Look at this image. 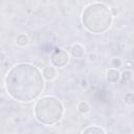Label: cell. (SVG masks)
Returning a JSON list of instances; mask_svg holds the SVG:
<instances>
[{
	"instance_id": "obj_11",
	"label": "cell",
	"mask_w": 134,
	"mask_h": 134,
	"mask_svg": "<svg viewBox=\"0 0 134 134\" xmlns=\"http://www.w3.org/2000/svg\"><path fill=\"white\" fill-rule=\"evenodd\" d=\"M124 100L128 105H133L134 104V93L133 92H128L124 96Z\"/></svg>"
},
{
	"instance_id": "obj_5",
	"label": "cell",
	"mask_w": 134,
	"mask_h": 134,
	"mask_svg": "<svg viewBox=\"0 0 134 134\" xmlns=\"http://www.w3.org/2000/svg\"><path fill=\"white\" fill-rule=\"evenodd\" d=\"M120 77H121V75H120V73L117 69H112L111 68L107 71V81L109 83H112V84L117 83L120 80Z\"/></svg>"
},
{
	"instance_id": "obj_10",
	"label": "cell",
	"mask_w": 134,
	"mask_h": 134,
	"mask_svg": "<svg viewBox=\"0 0 134 134\" xmlns=\"http://www.w3.org/2000/svg\"><path fill=\"white\" fill-rule=\"evenodd\" d=\"M77 109L81 113H87V112L90 111V106L87 102H81L77 106Z\"/></svg>"
},
{
	"instance_id": "obj_15",
	"label": "cell",
	"mask_w": 134,
	"mask_h": 134,
	"mask_svg": "<svg viewBox=\"0 0 134 134\" xmlns=\"http://www.w3.org/2000/svg\"><path fill=\"white\" fill-rule=\"evenodd\" d=\"M132 134H134V133H132Z\"/></svg>"
},
{
	"instance_id": "obj_3",
	"label": "cell",
	"mask_w": 134,
	"mask_h": 134,
	"mask_svg": "<svg viewBox=\"0 0 134 134\" xmlns=\"http://www.w3.org/2000/svg\"><path fill=\"white\" fill-rule=\"evenodd\" d=\"M64 107L62 102L54 96H44L35 106L36 118L44 125H54L62 117Z\"/></svg>"
},
{
	"instance_id": "obj_13",
	"label": "cell",
	"mask_w": 134,
	"mask_h": 134,
	"mask_svg": "<svg viewBox=\"0 0 134 134\" xmlns=\"http://www.w3.org/2000/svg\"><path fill=\"white\" fill-rule=\"evenodd\" d=\"M130 77H131V73H130L129 71H125V72L122 73V75H121L120 79H122V81L125 82V81H127V80L130 79Z\"/></svg>"
},
{
	"instance_id": "obj_4",
	"label": "cell",
	"mask_w": 134,
	"mask_h": 134,
	"mask_svg": "<svg viewBox=\"0 0 134 134\" xmlns=\"http://www.w3.org/2000/svg\"><path fill=\"white\" fill-rule=\"evenodd\" d=\"M50 61L55 67H64L69 61V55L64 49L55 48L50 55Z\"/></svg>"
},
{
	"instance_id": "obj_9",
	"label": "cell",
	"mask_w": 134,
	"mask_h": 134,
	"mask_svg": "<svg viewBox=\"0 0 134 134\" xmlns=\"http://www.w3.org/2000/svg\"><path fill=\"white\" fill-rule=\"evenodd\" d=\"M16 43L19 45V46H26L28 44V38L26 35L24 34H20L17 39H16Z\"/></svg>"
},
{
	"instance_id": "obj_1",
	"label": "cell",
	"mask_w": 134,
	"mask_h": 134,
	"mask_svg": "<svg viewBox=\"0 0 134 134\" xmlns=\"http://www.w3.org/2000/svg\"><path fill=\"white\" fill-rule=\"evenodd\" d=\"M7 93L16 100L30 102L37 98L44 89V77L37 66L29 63L15 65L6 74Z\"/></svg>"
},
{
	"instance_id": "obj_14",
	"label": "cell",
	"mask_w": 134,
	"mask_h": 134,
	"mask_svg": "<svg viewBox=\"0 0 134 134\" xmlns=\"http://www.w3.org/2000/svg\"><path fill=\"white\" fill-rule=\"evenodd\" d=\"M109 134H114V133H112V132H110V133H109Z\"/></svg>"
},
{
	"instance_id": "obj_7",
	"label": "cell",
	"mask_w": 134,
	"mask_h": 134,
	"mask_svg": "<svg viewBox=\"0 0 134 134\" xmlns=\"http://www.w3.org/2000/svg\"><path fill=\"white\" fill-rule=\"evenodd\" d=\"M43 77L45 79V80H47V81H52V80H54L55 77H57V71H55V69L53 68V67H51V66H47V67H45L44 69H43Z\"/></svg>"
},
{
	"instance_id": "obj_6",
	"label": "cell",
	"mask_w": 134,
	"mask_h": 134,
	"mask_svg": "<svg viewBox=\"0 0 134 134\" xmlns=\"http://www.w3.org/2000/svg\"><path fill=\"white\" fill-rule=\"evenodd\" d=\"M71 54L76 59H81L85 54V47L81 44H73L71 47Z\"/></svg>"
},
{
	"instance_id": "obj_12",
	"label": "cell",
	"mask_w": 134,
	"mask_h": 134,
	"mask_svg": "<svg viewBox=\"0 0 134 134\" xmlns=\"http://www.w3.org/2000/svg\"><path fill=\"white\" fill-rule=\"evenodd\" d=\"M120 65H121V61L119 59H113L111 61V67H112V69H117L118 67H120Z\"/></svg>"
},
{
	"instance_id": "obj_8",
	"label": "cell",
	"mask_w": 134,
	"mask_h": 134,
	"mask_svg": "<svg viewBox=\"0 0 134 134\" xmlns=\"http://www.w3.org/2000/svg\"><path fill=\"white\" fill-rule=\"evenodd\" d=\"M82 134H106L104 129H102L100 127L97 126H89L86 129H84V131L82 132Z\"/></svg>"
},
{
	"instance_id": "obj_2",
	"label": "cell",
	"mask_w": 134,
	"mask_h": 134,
	"mask_svg": "<svg viewBox=\"0 0 134 134\" xmlns=\"http://www.w3.org/2000/svg\"><path fill=\"white\" fill-rule=\"evenodd\" d=\"M112 13L104 3L89 4L82 14V22L84 27L94 34H100L108 30L112 24Z\"/></svg>"
}]
</instances>
